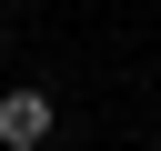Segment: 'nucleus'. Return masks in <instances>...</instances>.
<instances>
[{"label":"nucleus","instance_id":"1","mask_svg":"<svg viewBox=\"0 0 161 151\" xmlns=\"http://www.w3.org/2000/svg\"><path fill=\"white\" fill-rule=\"evenodd\" d=\"M50 131H60V101L40 81H0V151H40Z\"/></svg>","mask_w":161,"mask_h":151}]
</instances>
